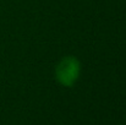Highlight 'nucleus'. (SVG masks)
<instances>
[{
	"instance_id": "nucleus-1",
	"label": "nucleus",
	"mask_w": 126,
	"mask_h": 125,
	"mask_svg": "<svg viewBox=\"0 0 126 125\" xmlns=\"http://www.w3.org/2000/svg\"><path fill=\"white\" fill-rule=\"evenodd\" d=\"M81 75V61L74 55L64 56L55 66V79L64 87H72Z\"/></svg>"
}]
</instances>
